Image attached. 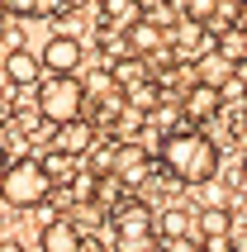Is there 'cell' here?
<instances>
[{
	"mask_svg": "<svg viewBox=\"0 0 247 252\" xmlns=\"http://www.w3.org/2000/svg\"><path fill=\"white\" fill-rule=\"evenodd\" d=\"M157 162H162L181 186H209L219 176V143L209 138L205 128H176V133L162 138Z\"/></svg>",
	"mask_w": 247,
	"mask_h": 252,
	"instance_id": "cell-1",
	"label": "cell"
},
{
	"mask_svg": "<svg viewBox=\"0 0 247 252\" xmlns=\"http://www.w3.org/2000/svg\"><path fill=\"white\" fill-rule=\"evenodd\" d=\"M53 190H57V181L48 176L43 157H14L5 181H0V200L10 210H38V205L53 200Z\"/></svg>",
	"mask_w": 247,
	"mask_h": 252,
	"instance_id": "cell-2",
	"label": "cell"
},
{
	"mask_svg": "<svg viewBox=\"0 0 247 252\" xmlns=\"http://www.w3.org/2000/svg\"><path fill=\"white\" fill-rule=\"evenodd\" d=\"M114 214V224H110V238H114V252H152L157 248V214L148 210V200H138L128 195Z\"/></svg>",
	"mask_w": 247,
	"mask_h": 252,
	"instance_id": "cell-3",
	"label": "cell"
},
{
	"mask_svg": "<svg viewBox=\"0 0 247 252\" xmlns=\"http://www.w3.org/2000/svg\"><path fill=\"white\" fill-rule=\"evenodd\" d=\"M86 105H91V95H86L81 76H48L38 86V114H43V124H53V128L81 119Z\"/></svg>",
	"mask_w": 247,
	"mask_h": 252,
	"instance_id": "cell-4",
	"label": "cell"
},
{
	"mask_svg": "<svg viewBox=\"0 0 247 252\" xmlns=\"http://www.w3.org/2000/svg\"><path fill=\"white\" fill-rule=\"evenodd\" d=\"M43 67L53 71V76H76V71H81V57H86V48L76 38H71V33H53V38L43 43Z\"/></svg>",
	"mask_w": 247,
	"mask_h": 252,
	"instance_id": "cell-5",
	"label": "cell"
},
{
	"mask_svg": "<svg viewBox=\"0 0 247 252\" xmlns=\"http://www.w3.org/2000/svg\"><path fill=\"white\" fill-rule=\"evenodd\" d=\"M110 176H119L128 190L148 186V176H152V153H148V143H119V157H114V171H110Z\"/></svg>",
	"mask_w": 247,
	"mask_h": 252,
	"instance_id": "cell-6",
	"label": "cell"
},
{
	"mask_svg": "<svg viewBox=\"0 0 247 252\" xmlns=\"http://www.w3.org/2000/svg\"><path fill=\"white\" fill-rule=\"evenodd\" d=\"M100 143V128H95V119L91 114H81V119H71V124H62L57 128V148L62 153H71V157H91V148Z\"/></svg>",
	"mask_w": 247,
	"mask_h": 252,
	"instance_id": "cell-7",
	"label": "cell"
},
{
	"mask_svg": "<svg viewBox=\"0 0 247 252\" xmlns=\"http://www.w3.org/2000/svg\"><path fill=\"white\" fill-rule=\"evenodd\" d=\"M181 105H185V119H190V124H209V119L223 110V91H219V86L195 81L190 91L181 95Z\"/></svg>",
	"mask_w": 247,
	"mask_h": 252,
	"instance_id": "cell-8",
	"label": "cell"
},
{
	"mask_svg": "<svg viewBox=\"0 0 247 252\" xmlns=\"http://www.w3.org/2000/svg\"><path fill=\"white\" fill-rule=\"evenodd\" d=\"M157 233H162L166 243H181V238H190V233H200V210L166 205V210L157 214Z\"/></svg>",
	"mask_w": 247,
	"mask_h": 252,
	"instance_id": "cell-9",
	"label": "cell"
},
{
	"mask_svg": "<svg viewBox=\"0 0 247 252\" xmlns=\"http://www.w3.org/2000/svg\"><path fill=\"white\" fill-rule=\"evenodd\" d=\"M0 71H5V81H10V86H33V91L48 81V76H43V71H48V67H43V57H33L29 48H24V53H14V57H5Z\"/></svg>",
	"mask_w": 247,
	"mask_h": 252,
	"instance_id": "cell-10",
	"label": "cell"
},
{
	"mask_svg": "<svg viewBox=\"0 0 247 252\" xmlns=\"http://www.w3.org/2000/svg\"><path fill=\"white\" fill-rule=\"evenodd\" d=\"M81 243H86V233L71 219H53L38 233V252H81Z\"/></svg>",
	"mask_w": 247,
	"mask_h": 252,
	"instance_id": "cell-11",
	"label": "cell"
},
{
	"mask_svg": "<svg viewBox=\"0 0 247 252\" xmlns=\"http://www.w3.org/2000/svg\"><path fill=\"white\" fill-rule=\"evenodd\" d=\"M138 19H148V14H143V0H100V24L105 29L128 33Z\"/></svg>",
	"mask_w": 247,
	"mask_h": 252,
	"instance_id": "cell-12",
	"label": "cell"
},
{
	"mask_svg": "<svg viewBox=\"0 0 247 252\" xmlns=\"http://www.w3.org/2000/svg\"><path fill=\"white\" fill-rule=\"evenodd\" d=\"M233 76H238V67H233V62H228L223 53H219V48H209L205 57H195V81L219 86V91H223V86L233 81Z\"/></svg>",
	"mask_w": 247,
	"mask_h": 252,
	"instance_id": "cell-13",
	"label": "cell"
},
{
	"mask_svg": "<svg viewBox=\"0 0 247 252\" xmlns=\"http://www.w3.org/2000/svg\"><path fill=\"white\" fill-rule=\"evenodd\" d=\"M128 48H133V57H157L166 48V33H162V24L157 19H138L133 29H128Z\"/></svg>",
	"mask_w": 247,
	"mask_h": 252,
	"instance_id": "cell-14",
	"label": "cell"
},
{
	"mask_svg": "<svg viewBox=\"0 0 247 252\" xmlns=\"http://www.w3.org/2000/svg\"><path fill=\"white\" fill-rule=\"evenodd\" d=\"M114 81H119V91L128 95L133 86L157 81V76H152V62H148V57H119V62H114Z\"/></svg>",
	"mask_w": 247,
	"mask_h": 252,
	"instance_id": "cell-15",
	"label": "cell"
},
{
	"mask_svg": "<svg viewBox=\"0 0 247 252\" xmlns=\"http://www.w3.org/2000/svg\"><path fill=\"white\" fill-rule=\"evenodd\" d=\"M214 48H219L233 67H243L247 62V24H228V29H219L214 33Z\"/></svg>",
	"mask_w": 247,
	"mask_h": 252,
	"instance_id": "cell-16",
	"label": "cell"
},
{
	"mask_svg": "<svg viewBox=\"0 0 247 252\" xmlns=\"http://www.w3.org/2000/svg\"><path fill=\"white\" fill-rule=\"evenodd\" d=\"M43 167H48V176H53L57 186L62 181H76V176H81V157H71V153H62V148H53V153H43Z\"/></svg>",
	"mask_w": 247,
	"mask_h": 252,
	"instance_id": "cell-17",
	"label": "cell"
},
{
	"mask_svg": "<svg viewBox=\"0 0 247 252\" xmlns=\"http://www.w3.org/2000/svg\"><path fill=\"white\" fill-rule=\"evenodd\" d=\"M228 233H233L228 210H200V238H228Z\"/></svg>",
	"mask_w": 247,
	"mask_h": 252,
	"instance_id": "cell-18",
	"label": "cell"
},
{
	"mask_svg": "<svg viewBox=\"0 0 247 252\" xmlns=\"http://www.w3.org/2000/svg\"><path fill=\"white\" fill-rule=\"evenodd\" d=\"M114 157H119V143H105V138H100L95 143V148H91V157H86V171H95V176H110V171H114Z\"/></svg>",
	"mask_w": 247,
	"mask_h": 252,
	"instance_id": "cell-19",
	"label": "cell"
},
{
	"mask_svg": "<svg viewBox=\"0 0 247 252\" xmlns=\"http://www.w3.org/2000/svg\"><path fill=\"white\" fill-rule=\"evenodd\" d=\"M14 53H24V24H14V19H5L0 24V62Z\"/></svg>",
	"mask_w": 247,
	"mask_h": 252,
	"instance_id": "cell-20",
	"label": "cell"
},
{
	"mask_svg": "<svg viewBox=\"0 0 247 252\" xmlns=\"http://www.w3.org/2000/svg\"><path fill=\"white\" fill-rule=\"evenodd\" d=\"M5 10H10L14 19H33V14H38V0H5Z\"/></svg>",
	"mask_w": 247,
	"mask_h": 252,
	"instance_id": "cell-21",
	"label": "cell"
},
{
	"mask_svg": "<svg viewBox=\"0 0 247 252\" xmlns=\"http://www.w3.org/2000/svg\"><path fill=\"white\" fill-rule=\"evenodd\" d=\"M200 252H233V238H200Z\"/></svg>",
	"mask_w": 247,
	"mask_h": 252,
	"instance_id": "cell-22",
	"label": "cell"
},
{
	"mask_svg": "<svg viewBox=\"0 0 247 252\" xmlns=\"http://www.w3.org/2000/svg\"><path fill=\"white\" fill-rule=\"evenodd\" d=\"M81 252H110V248H105V238H95V233H86V243H81Z\"/></svg>",
	"mask_w": 247,
	"mask_h": 252,
	"instance_id": "cell-23",
	"label": "cell"
},
{
	"mask_svg": "<svg viewBox=\"0 0 247 252\" xmlns=\"http://www.w3.org/2000/svg\"><path fill=\"white\" fill-rule=\"evenodd\" d=\"M166 252H200V248H195L190 238H181V243H166Z\"/></svg>",
	"mask_w": 247,
	"mask_h": 252,
	"instance_id": "cell-24",
	"label": "cell"
},
{
	"mask_svg": "<svg viewBox=\"0 0 247 252\" xmlns=\"http://www.w3.org/2000/svg\"><path fill=\"white\" fill-rule=\"evenodd\" d=\"M0 252H29V248H24L19 238H0Z\"/></svg>",
	"mask_w": 247,
	"mask_h": 252,
	"instance_id": "cell-25",
	"label": "cell"
},
{
	"mask_svg": "<svg viewBox=\"0 0 247 252\" xmlns=\"http://www.w3.org/2000/svg\"><path fill=\"white\" fill-rule=\"evenodd\" d=\"M5 171H10V157H5V148H0V181H5Z\"/></svg>",
	"mask_w": 247,
	"mask_h": 252,
	"instance_id": "cell-26",
	"label": "cell"
},
{
	"mask_svg": "<svg viewBox=\"0 0 247 252\" xmlns=\"http://www.w3.org/2000/svg\"><path fill=\"white\" fill-rule=\"evenodd\" d=\"M238 24H247V0H243V19H238Z\"/></svg>",
	"mask_w": 247,
	"mask_h": 252,
	"instance_id": "cell-27",
	"label": "cell"
},
{
	"mask_svg": "<svg viewBox=\"0 0 247 252\" xmlns=\"http://www.w3.org/2000/svg\"><path fill=\"white\" fill-rule=\"evenodd\" d=\"M243 176H247V153H243Z\"/></svg>",
	"mask_w": 247,
	"mask_h": 252,
	"instance_id": "cell-28",
	"label": "cell"
},
{
	"mask_svg": "<svg viewBox=\"0 0 247 252\" xmlns=\"http://www.w3.org/2000/svg\"><path fill=\"white\" fill-rule=\"evenodd\" d=\"M243 110H247V100H243Z\"/></svg>",
	"mask_w": 247,
	"mask_h": 252,
	"instance_id": "cell-29",
	"label": "cell"
}]
</instances>
